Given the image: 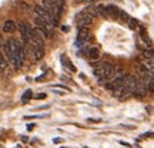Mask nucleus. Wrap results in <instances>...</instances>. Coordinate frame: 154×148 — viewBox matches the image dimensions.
Instances as JSON below:
<instances>
[{
    "label": "nucleus",
    "mask_w": 154,
    "mask_h": 148,
    "mask_svg": "<svg viewBox=\"0 0 154 148\" xmlns=\"http://www.w3.org/2000/svg\"><path fill=\"white\" fill-rule=\"evenodd\" d=\"M140 37H141V41L144 43L146 47H151V38L149 37V34L146 32V29H140Z\"/></svg>",
    "instance_id": "9"
},
{
    "label": "nucleus",
    "mask_w": 154,
    "mask_h": 148,
    "mask_svg": "<svg viewBox=\"0 0 154 148\" xmlns=\"http://www.w3.org/2000/svg\"><path fill=\"white\" fill-rule=\"evenodd\" d=\"M147 90H149L150 93H154V76H151V78H150V83H149V86H147Z\"/></svg>",
    "instance_id": "20"
},
{
    "label": "nucleus",
    "mask_w": 154,
    "mask_h": 148,
    "mask_svg": "<svg viewBox=\"0 0 154 148\" xmlns=\"http://www.w3.org/2000/svg\"><path fill=\"white\" fill-rule=\"evenodd\" d=\"M43 3H44V7H46L47 10H50V9L57 3V0H43Z\"/></svg>",
    "instance_id": "18"
},
{
    "label": "nucleus",
    "mask_w": 154,
    "mask_h": 148,
    "mask_svg": "<svg viewBox=\"0 0 154 148\" xmlns=\"http://www.w3.org/2000/svg\"><path fill=\"white\" fill-rule=\"evenodd\" d=\"M34 98H36V100H44V98H46V94H44V93H40V94H37Z\"/></svg>",
    "instance_id": "23"
},
{
    "label": "nucleus",
    "mask_w": 154,
    "mask_h": 148,
    "mask_svg": "<svg viewBox=\"0 0 154 148\" xmlns=\"http://www.w3.org/2000/svg\"><path fill=\"white\" fill-rule=\"evenodd\" d=\"M121 10L117 7V6L114 5H110L107 6V14H109V17H113V19H119V16H120Z\"/></svg>",
    "instance_id": "8"
},
{
    "label": "nucleus",
    "mask_w": 154,
    "mask_h": 148,
    "mask_svg": "<svg viewBox=\"0 0 154 148\" xmlns=\"http://www.w3.org/2000/svg\"><path fill=\"white\" fill-rule=\"evenodd\" d=\"M32 95H33V93H32V90H27L26 93L23 94V97H22V103H27L29 100L32 98Z\"/></svg>",
    "instance_id": "17"
},
{
    "label": "nucleus",
    "mask_w": 154,
    "mask_h": 148,
    "mask_svg": "<svg viewBox=\"0 0 154 148\" xmlns=\"http://www.w3.org/2000/svg\"><path fill=\"white\" fill-rule=\"evenodd\" d=\"M116 71H117V67L114 64H111V63H103V64H100L94 70V76L97 77V80L100 83H107L116 74Z\"/></svg>",
    "instance_id": "1"
},
{
    "label": "nucleus",
    "mask_w": 154,
    "mask_h": 148,
    "mask_svg": "<svg viewBox=\"0 0 154 148\" xmlns=\"http://www.w3.org/2000/svg\"><path fill=\"white\" fill-rule=\"evenodd\" d=\"M120 144H121V145H124V147H130V144L126 143V141H120Z\"/></svg>",
    "instance_id": "28"
},
{
    "label": "nucleus",
    "mask_w": 154,
    "mask_h": 148,
    "mask_svg": "<svg viewBox=\"0 0 154 148\" xmlns=\"http://www.w3.org/2000/svg\"><path fill=\"white\" fill-rule=\"evenodd\" d=\"M63 64H64V66H67V67H69V68H70L72 71H76V67L73 66L72 63H70V60H69L67 57H64V56H63Z\"/></svg>",
    "instance_id": "19"
},
{
    "label": "nucleus",
    "mask_w": 154,
    "mask_h": 148,
    "mask_svg": "<svg viewBox=\"0 0 154 148\" xmlns=\"http://www.w3.org/2000/svg\"><path fill=\"white\" fill-rule=\"evenodd\" d=\"M3 53H5L6 59H7L9 61H11V59H13V51H11V38L6 40V43L3 44Z\"/></svg>",
    "instance_id": "7"
},
{
    "label": "nucleus",
    "mask_w": 154,
    "mask_h": 148,
    "mask_svg": "<svg viewBox=\"0 0 154 148\" xmlns=\"http://www.w3.org/2000/svg\"><path fill=\"white\" fill-rule=\"evenodd\" d=\"M17 27H19V32L22 34V40L24 43V46H27L29 41H30V37H32V27L24 22H19Z\"/></svg>",
    "instance_id": "2"
},
{
    "label": "nucleus",
    "mask_w": 154,
    "mask_h": 148,
    "mask_svg": "<svg viewBox=\"0 0 154 148\" xmlns=\"http://www.w3.org/2000/svg\"><path fill=\"white\" fill-rule=\"evenodd\" d=\"M80 2V0H79ZM83 2H86V3H91V2H96V0H83Z\"/></svg>",
    "instance_id": "30"
},
{
    "label": "nucleus",
    "mask_w": 154,
    "mask_h": 148,
    "mask_svg": "<svg viewBox=\"0 0 154 148\" xmlns=\"http://www.w3.org/2000/svg\"><path fill=\"white\" fill-rule=\"evenodd\" d=\"M33 53H34V59L36 60H42V57L44 56V47H34Z\"/></svg>",
    "instance_id": "14"
},
{
    "label": "nucleus",
    "mask_w": 154,
    "mask_h": 148,
    "mask_svg": "<svg viewBox=\"0 0 154 148\" xmlns=\"http://www.w3.org/2000/svg\"><path fill=\"white\" fill-rule=\"evenodd\" d=\"M16 29H17V24L13 22V20H7V22L3 24V32H6V33H13Z\"/></svg>",
    "instance_id": "10"
},
{
    "label": "nucleus",
    "mask_w": 154,
    "mask_h": 148,
    "mask_svg": "<svg viewBox=\"0 0 154 148\" xmlns=\"http://www.w3.org/2000/svg\"><path fill=\"white\" fill-rule=\"evenodd\" d=\"M54 87H59V88H64L66 91H70V88H69V87H66V86H63V84H56Z\"/></svg>",
    "instance_id": "24"
},
{
    "label": "nucleus",
    "mask_w": 154,
    "mask_h": 148,
    "mask_svg": "<svg viewBox=\"0 0 154 148\" xmlns=\"http://www.w3.org/2000/svg\"><path fill=\"white\" fill-rule=\"evenodd\" d=\"M94 7H96V11H97V16L104 17V19L109 17V14H107V6H104V5H94Z\"/></svg>",
    "instance_id": "11"
},
{
    "label": "nucleus",
    "mask_w": 154,
    "mask_h": 148,
    "mask_svg": "<svg viewBox=\"0 0 154 148\" xmlns=\"http://www.w3.org/2000/svg\"><path fill=\"white\" fill-rule=\"evenodd\" d=\"M69 30H70L69 26H63V27H61V32H63V33H69Z\"/></svg>",
    "instance_id": "25"
},
{
    "label": "nucleus",
    "mask_w": 154,
    "mask_h": 148,
    "mask_svg": "<svg viewBox=\"0 0 154 148\" xmlns=\"http://www.w3.org/2000/svg\"><path fill=\"white\" fill-rule=\"evenodd\" d=\"M83 11H84L86 14H88L90 17H96V16H97V11H96V7H94V5L87 6V7H86V9H84Z\"/></svg>",
    "instance_id": "15"
},
{
    "label": "nucleus",
    "mask_w": 154,
    "mask_h": 148,
    "mask_svg": "<svg viewBox=\"0 0 154 148\" xmlns=\"http://www.w3.org/2000/svg\"><path fill=\"white\" fill-rule=\"evenodd\" d=\"M34 11L38 17H42L43 20H46L47 23L51 24V16H50V11L44 7V6H34Z\"/></svg>",
    "instance_id": "5"
},
{
    "label": "nucleus",
    "mask_w": 154,
    "mask_h": 148,
    "mask_svg": "<svg viewBox=\"0 0 154 148\" xmlns=\"http://www.w3.org/2000/svg\"><path fill=\"white\" fill-rule=\"evenodd\" d=\"M74 22H76V24H77V27L79 29L90 27V26H91V23H93V17H90L88 14H86L84 11H80V13L76 16Z\"/></svg>",
    "instance_id": "3"
},
{
    "label": "nucleus",
    "mask_w": 154,
    "mask_h": 148,
    "mask_svg": "<svg viewBox=\"0 0 154 148\" xmlns=\"http://www.w3.org/2000/svg\"><path fill=\"white\" fill-rule=\"evenodd\" d=\"M53 143H54V144H60V143H63V140H61V138H53Z\"/></svg>",
    "instance_id": "26"
},
{
    "label": "nucleus",
    "mask_w": 154,
    "mask_h": 148,
    "mask_svg": "<svg viewBox=\"0 0 154 148\" xmlns=\"http://www.w3.org/2000/svg\"><path fill=\"white\" fill-rule=\"evenodd\" d=\"M143 57L146 60H149L150 63H153L154 61V50L153 49H146L143 51Z\"/></svg>",
    "instance_id": "13"
},
{
    "label": "nucleus",
    "mask_w": 154,
    "mask_h": 148,
    "mask_svg": "<svg viewBox=\"0 0 154 148\" xmlns=\"http://www.w3.org/2000/svg\"><path fill=\"white\" fill-rule=\"evenodd\" d=\"M43 117H46V114H43V115H27V117H24V120H30V118H43Z\"/></svg>",
    "instance_id": "21"
},
{
    "label": "nucleus",
    "mask_w": 154,
    "mask_h": 148,
    "mask_svg": "<svg viewBox=\"0 0 154 148\" xmlns=\"http://www.w3.org/2000/svg\"><path fill=\"white\" fill-rule=\"evenodd\" d=\"M147 86L144 84V81L141 78H137V87H136V93L134 95H137V97H144L146 94H147Z\"/></svg>",
    "instance_id": "6"
},
{
    "label": "nucleus",
    "mask_w": 154,
    "mask_h": 148,
    "mask_svg": "<svg viewBox=\"0 0 154 148\" xmlns=\"http://www.w3.org/2000/svg\"><path fill=\"white\" fill-rule=\"evenodd\" d=\"M119 19H121V20H127V22H128V16H127V13H124V11H121L120 13Z\"/></svg>",
    "instance_id": "22"
},
{
    "label": "nucleus",
    "mask_w": 154,
    "mask_h": 148,
    "mask_svg": "<svg viewBox=\"0 0 154 148\" xmlns=\"http://www.w3.org/2000/svg\"><path fill=\"white\" fill-rule=\"evenodd\" d=\"M34 128V124H29L27 125V130H33Z\"/></svg>",
    "instance_id": "29"
},
{
    "label": "nucleus",
    "mask_w": 154,
    "mask_h": 148,
    "mask_svg": "<svg viewBox=\"0 0 154 148\" xmlns=\"http://www.w3.org/2000/svg\"><path fill=\"white\" fill-rule=\"evenodd\" d=\"M90 38V29L88 27H82L77 32V44L83 46L84 43H87Z\"/></svg>",
    "instance_id": "4"
},
{
    "label": "nucleus",
    "mask_w": 154,
    "mask_h": 148,
    "mask_svg": "<svg viewBox=\"0 0 154 148\" xmlns=\"http://www.w3.org/2000/svg\"><path fill=\"white\" fill-rule=\"evenodd\" d=\"M88 57L91 59V60H97L100 57V49L99 47H91V49L88 50Z\"/></svg>",
    "instance_id": "12"
},
{
    "label": "nucleus",
    "mask_w": 154,
    "mask_h": 148,
    "mask_svg": "<svg viewBox=\"0 0 154 148\" xmlns=\"http://www.w3.org/2000/svg\"><path fill=\"white\" fill-rule=\"evenodd\" d=\"M128 27L131 29V30H134V29H137L138 26H140V23H138V20L137 19H134V17H130V19H128Z\"/></svg>",
    "instance_id": "16"
},
{
    "label": "nucleus",
    "mask_w": 154,
    "mask_h": 148,
    "mask_svg": "<svg viewBox=\"0 0 154 148\" xmlns=\"http://www.w3.org/2000/svg\"><path fill=\"white\" fill-rule=\"evenodd\" d=\"M143 137H150V138H151V137H154V134H153V132H147V134H144Z\"/></svg>",
    "instance_id": "27"
}]
</instances>
